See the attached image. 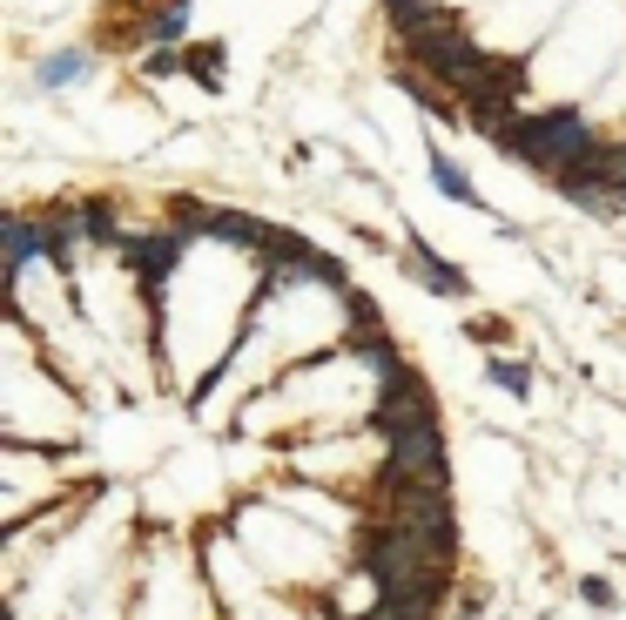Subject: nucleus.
I'll return each instance as SVG.
<instances>
[{
  "label": "nucleus",
  "instance_id": "nucleus-1",
  "mask_svg": "<svg viewBox=\"0 0 626 620\" xmlns=\"http://www.w3.org/2000/svg\"><path fill=\"white\" fill-rule=\"evenodd\" d=\"M498 148L519 155V163L539 169V176H566L573 163H586V155L600 148V135H593V122H586L579 108H553V115H519V122L498 135Z\"/></svg>",
  "mask_w": 626,
  "mask_h": 620
},
{
  "label": "nucleus",
  "instance_id": "nucleus-2",
  "mask_svg": "<svg viewBox=\"0 0 626 620\" xmlns=\"http://www.w3.org/2000/svg\"><path fill=\"white\" fill-rule=\"evenodd\" d=\"M405 48H411V61L432 74V82H445V88H465V82H472V74L492 61V55H485V48H479L452 14H432L424 27H411V34H405Z\"/></svg>",
  "mask_w": 626,
  "mask_h": 620
},
{
  "label": "nucleus",
  "instance_id": "nucleus-3",
  "mask_svg": "<svg viewBox=\"0 0 626 620\" xmlns=\"http://www.w3.org/2000/svg\"><path fill=\"white\" fill-rule=\"evenodd\" d=\"M458 95H465V115H472V129H485V135L498 142L505 129L519 122L526 74H519V68H505V61H485V68H479V74H472V82H465Z\"/></svg>",
  "mask_w": 626,
  "mask_h": 620
},
{
  "label": "nucleus",
  "instance_id": "nucleus-4",
  "mask_svg": "<svg viewBox=\"0 0 626 620\" xmlns=\"http://www.w3.org/2000/svg\"><path fill=\"white\" fill-rule=\"evenodd\" d=\"M390 458L377 465V499L384 492H405V486H452V465H445V439H438V425L432 432H411V439H398V445H384Z\"/></svg>",
  "mask_w": 626,
  "mask_h": 620
},
{
  "label": "nucleus",
  "instance_id": "nucleus-5",
  "mask_svg": "<svg viewBox=\"0 0 626 620\" xmlns=\"http://www.w3.org/2000/svg\"><path fill=\"white\" fill-rule=\"evenodd\" d=\"M371 425H377L384 445H398V439H411V432H432V425H438V405H432V392H424V378L405 371V378L377 384V412H371Z\"/></svg>",
  "mask_w": 626,
  "mask_h": 620
},
{
  "label": "nucleus",
  "instance_id": "nucleus-6",
  "mask_svg": "<svg viewBox=\"0 0 626 620\" xmlns=\"http://www.w3.org/2000/svg\"><path fill=\"white\" fill-rule=\"evenodd\" d=\"M0 243H8V290H21L27 263H34V257H48V223H41V216H8Z\"/></svg>",
  "mask_w": 626,
  "mask_h": 620
},
{
  "label": "nucleus",
  "instance_id": "nucleus-7",
  "mask_svg": "<svg viewBox=\"0 0 626 620\" xmlns=\"http://www.w3.org/2000/svg\"><path fill=\"white\" fill-rule=\"evenodd\" d=\"M182 243H189L182 229H155V237H142V243H122V250H129V270H135L142 284H162L169 270L182 263Z\"/></svg>",
  "mask_w": 626,
  "mask_h": 620
},
{
  "label": "nucleus",
  "instance_id": "nucleus-8",
  "mask_svg": "<svg viewBox=\"0 0 626 620\" xmlns=\"http://www.w3.org/2000/svg\"><path fill=\"white\" fill-rule=\"evenodd\" d=\"M350 358H358V371H371L377 384H390V378H405L411 365L390 351V337L384 331H350Z\"/></svg>",
  "mask_w": 626,
  "mask_h": 620
},
{
  "label": "nucleus",
  "instance_id": "nucleus-9",
  "mask_svg": "<svg viewBox=\"0 0 626 620\" xmlns=\"http://www.w3.org/2000/svg\"><path fill=\"white\" fill-rule=\"evenodd\" d=\"M74 223H82V243H122V210L88 196V203H74Z\"/></svg>",
  "mask_w": 626,
  "mask_h": 620
},
{
  "label": "nucleus",
  "instance_id": "nucleus-10",
  "mask_svg": "<svg viewBox=\"0 0 626 620\" xmlns=\"http://www.w3.org/2000/svg\"><path fill=\"white\" fill-rule=\"evenodd\" d=\"M405 270H411L418 284L445 290V297H465V290H472V284H465V270H452V263H445V257H432V250H411V257H405Z\"/></svg>",
  "mask_w": 626,
  "mask_h": 620
},
{
  "label": "nucleus",
  "instance_id": "nucleus-11",
  "mask_svg": "<svg viewBox=\"0 0 626 620\" xmlns=\"http://www.w3.org/2000/svg\"><path fill=\"white\" fill-rule=\"evenodd\" d=\"M432 182L445 189L452 203H472V176H465V169L452 163V155H432Z\"/></svg>",
  "mask_w": 626,
  "mask_h": 620
},
{
  "label": "nucleus",
  "instance_id": "nucleus-12",
  "mask_svg": "<svg viewBox=\"0 0 626 620\" xmlns=\"http://www.w3.org/2000/svg\"><path fill=\"white\" fill-rule=\"evenodd\" d=\"M438 8H445V0H384V14H390V21H398L405 34H411V27H424V21H432Z\"/></svg>",
  "mask_w": 626,
  "mask_h": 620
},
{
  "label": "nucleus",
  "instance_id": "nucleus-13",
  "mask_svg": "<svg viewBox=\"0 0 626 620\" xmlns=\"http://www.w3.org/2000/svg\"><path fill=\"white\" fill-rule=\"evenodd\" d=\"M492 384H505V392L526 398V392H532V371H526L519 358H498V365H492Z\"/></svg>",
  "mask_w": 626,
  "mask_h": 620
},
{
  "label": "nucleus",
  "instance_id": "nucleus-14",
  "mask_svg": "<svg viewBox=\"0 0 626 620\" xmlns=\"http://www.w3.org/2000/svg\"><path fill=\"white\" fill-rule=\"evenodd\" d=\"M182 68H189V74H203V88H216V82H222V48H195Z\"/></svg>",
  "mask_w": 626,
  "mask_h": 620
},
{
  "label": "nucleus",
  "instance_id": "nucleus-15",
  "mask_svg": "<svg viewBox=\"0 0 626 620\" xmlns=\"http://www.w3.org/2000/svg\"><path fill=\"white\" fill-rule=\"evenodd\" d=\"M465 337H472V344H505L513 331H505L498 318H472V324H465Z\"/></svg>",
  "mask_w": 626,
  "mask_h": 620
},
{
  "label": "nucleus",
  "instance_id": "nucleus-16",
  "mask_svg": "<svg viewBox=\"0 0 626 620\" xmlns=\"http://www.w3.org/2000/svg\"><path fill=\"white\" fill-rule=\"evenodd\" d=\"M82 61H88V55H55L41 74H48V82H68V74H82Z\"/></svg>",
  "mask_w": 626,
  "mask_h": 620
},
{
  "label": "nucleus",
  "instance_id": "nucleus-17",
  "mask_svg": "<svg viewBox=\"0 0 626 620\" xmlns=\"http://www.w3.org/2000/svg\"><path fill=\"white\" fill-rule=\"evenodd\" d=\"M586 600H593V607H613V587H606V580H586V587H579Z\"/></svg>",
  "mask_w": 626,
  "mask_h": 620
},
{
  "label": "nucleus",
  "instance_id": "nucleus-18",
  "mask_svg": "<svg viewBox=\"0 0 626 620\" xmlns=\"http://www.w3.org/2000/svg\"><path fill=\"white\" fill-rule=\"evenodd\" d=\"M350 620H418V613H390V607H377V600H371L364 613H350Z\"/></svg>",
  "mask_w": 626,
  "mask_h": 620
}]
</instances>
